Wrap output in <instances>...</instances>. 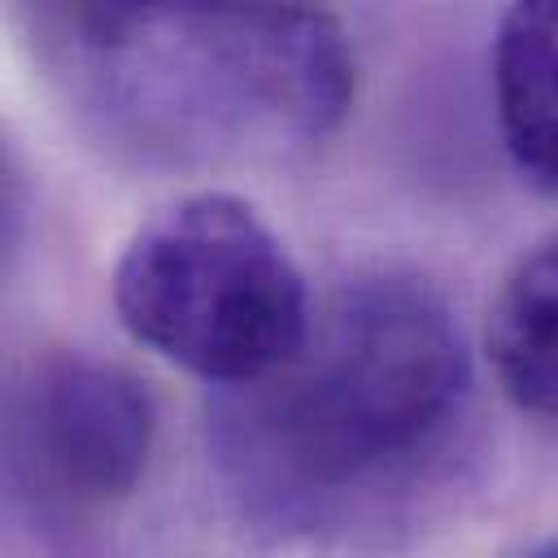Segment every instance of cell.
Returning a JSON list of instances; mask_svg holds the SVG:
<instances>
[{
	"instance_id": "1",
	"label": "cell",
	"mask_w": 558,
	"mask_h": 558,
	"mask_svg": "<svg viewBox=\"0 0 558 558\" xmlns=\"http://www.w3.org/2000/svg\"><path fill=\"white\" fill-rule=\"evenodd\" d=\"M471 388L445 296L414 275H366L314 310L283 366L209 401V458L257 527L344 536L445 475Z\"/></svg>"
},
{
	"instance_id": "2",
	"label": "cell",
	"mask_w": 558,
	"mask_h": 558,
	"mask_svg": "<svg viewBox=\"0 0 558 558\" xmlns=\"http://www.w3.org/2000/svg\"><path fill=\"white\" fill-rule=\"evenodd\" d=\"M35 39L78 122L153 166L323 144L357 78L344 26L305 4H52Z\"/></svg>"
},
{
	"instance_id": "3",
	"label": "cell",
	"mask_w": 558,
	"mask_h": 558,
	"mask_svg": "<svg viewBox=\"0 0 558 558\" xmlns=\"http://www.w3.org/2000/svg\"><path fill=\"white\" fill-rule=\"evenodd\" d=\"M113 310L144 349L218 392L283 366L314 323L288 244L231 192L148 214L113 266Z\"/></svg>"
},
{
	"instance_id": "4",
	"label": "cell",
	"mask_w": 558,
	"mask_h": 558,
	"mask_svg": "<svg viewBox=\"0 0 558 558\" xmlns=\"http://www.w3.org/2000/svg\"><path fill=\"white\" fill-rule=\"evenodd\" d=\"M9 466L22 484L96 506L131 493L153 449L144 384L92 353H44L9 388Z\"/></svg>"
},
{
	"instance_id": "5",
	"label": "cell",
	"mask_w": 558,
	"mask_h": 558,
	"mask_svg": "<svg viewBox=\"0 0 558 558\" xmlns=\"http://www.w3.org/2000/svg\"><path fill=\"white\" fill-rule=\"evenodd\" d=\"M493 96L510 166L541 196H558V0H527L501 13Z\"/></svg>"
},
{
	"instance_id": "6",
	"label": "cell",
	"mask_w": 558,
	"mask_h": 558,
	"mask_svg": "<svg viewBox=\"0 0 558 558\" xmlns=\"http://www.w3.org/2000/svg\"><path fill=\"white\" fill-rule=\"evenodd\" d=\"M484 353L523 414L558 423V231L501 279L484 318Z\"/></svg>"
},
{
	"instance_id": "7",
	"label": "cell",
	"mask_w": 558,
	"mask_h": 558,
	"mask_svg": "<svg viewBox=\"0 0 558 558\" xmlns=\"http://www.w3.org/2000/svg\"><path fill=\"white\" fill-rule=\"evenodd\" d=\"M519 558H558V536H549V541H541V545H532V549H523Z\"/></svg>"
}]
</instances>
